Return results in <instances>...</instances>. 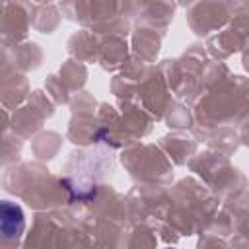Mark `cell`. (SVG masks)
I'll return each mask as SVG.
<instances>
[{"label":"cell","instance_id":"1","mask_svg":"<svg viewBox=\"0 0 249 249\" xmlns=\"http://www.w3.org/2000/svg\"><path fill=\"white\" fill-rule=\"evenodd\" d=\"M25 228L23 210L10 200H0V239L14 241L21 235Z\"/></svg>","mask_w":249,"mask_h":249}]
</instances>
